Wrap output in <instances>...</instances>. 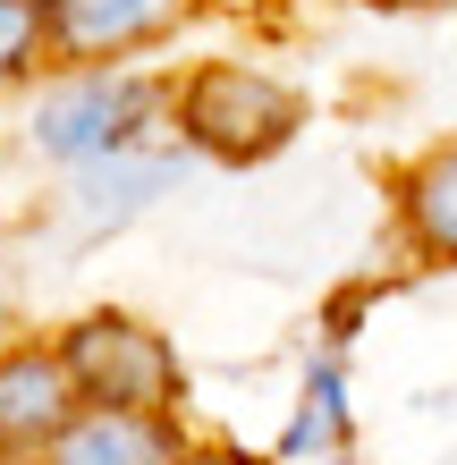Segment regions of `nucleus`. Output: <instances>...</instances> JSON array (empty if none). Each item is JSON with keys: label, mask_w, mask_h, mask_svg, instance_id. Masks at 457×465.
<instances>
[{"label": "nucleus", "mask_w": 457, "mask_h": 465, "mask_svg": "<svg viewBox=\"0 0 457 465\" xmlns=\"http://www.w3.org/2000/svg\"><path fill=\"white\" fill-rule=\"evenodd\" d=\"M85 415L60 331H0V457H51Z\"/></svg>", "instance_id": "obj_4"}, {"label": "nucleus", "mask_w": 457, "mask_h": 465, "mask_svg": "<svg viewBox=\"0 0 457 465\" xmlns=\"http://www.w3.org/2000/svg\"><path fill=\"white\" fill-rule=\"evenodd\" d=\"M178 144L212 170H263L305 135V94L246 51H204L178 68Z\"/></svg>", "instance_id": "obj_2"}, {"label": "nucleus", "mask_w": 457, "mask_h": 465, "mask_svg": "<svg viewBox=\"0 0 457 465\" xmlns=\"http://www.w3.org/2000/svg\"><path fill=\"white\" fill-rule=\"evenodd\" d=\"M272 457H280V465H331V457H356V390H347V355L305 347L297 398H288V423H280Z\"/></svg>", "instance_id": "obj_8"}, {"label": "nucleus", "mask_w": 457, "mask_h": 465, "mask_svg": "<svg viewBox=\"0 0 457 465\" xmlns=\"http://www.w3.org/2000/svg\"><path fill=\"white\" fill-rule=\"evenodd\" d=\"M186 465H280V457H272V449H246V440H229V431H195Z\"/></svg>", "instance_id": "obj_12"}, {"label": "nucleus", "mask_w": 457, "mask_h": 465, "mask_svg": "<svg viewBox=\"0 0 457 465\" xmlns=\"http://www.w3.org/2000/svg\"><path fill=\"white\" fill-rule=\"evenodd\" d=\"M382 296H390V280H373V271H356V280H339V288H322V296H313V347L347 355V347L373 331Z\"/></svg>", "instance_id": "obj_11"}, {"label": "nucleus", "mask_w": 457, "mask_h": 465, "mask_svg": "<svg viewBox=\"0 0 457 465\" xmlns=\"http://www.w3.org/2000/svg\"><path fill=\"white\" fill-rule=\"evenodd\" d=\"M0 465H43V457H0Z\"/></svg>", "instance_id": "obj_14"}, {"label": "nucleus", "mask_w": 457, "mask_h": 465, "mask_svg": "<svg viewBox=\"0 0 457 465\" xmlns=\"http://www.w3.org/2000/svg\"><path fill=\"white\" fill-rule=\"evenodd\" d=\"M43 17L51 68H136L204 17V0H43Z\"/></svg>", "instance_id": "obj_5"}, {"label": "nucleus", "mask_w": 457, "mask_h": 465, "mask_svg": "<svg viewBox=\"0 0 457 465\" xmlns=\"http://www.w3.org/2000/svg\"><path fill=\"white\" fill-rule=\"evenodd\" d=\"M186 170H195V153H186L178 135L136 144V153H119V161H102V170H76L60 186V212H68L76 245H102V237H119L127 221H144L161 195H178V186H186Z\"/></svg>", "instance_id": "obj_6"}, {"label": "nucleus", "mask_w": 457, "mask_h": 465, "mask_svg": "<svg viewBox=\"0 0 457 465\" xmlns=\"http://www.w3.org/2000/svg\"><path fill=\"white\" fill-rule=\"evenodd\" d=\"M331 465H364V457H331Z\"/></svg>", "instance_id": "obj_15"}, {"label": "nucleus", "mask_w": 457, "mask_h": 465, "mask_svg": "<svg viewBox=\"0 0 457 465\" xmlns=\"http://www.w3.org/2000/svg\"><path fill=\"white\" fill-rule=\"evenodd\" d=\"M390 195V237L415 271H457V135H432L382 178Z\"/></svg>", "instance_id": "obj_7"}, {"label": "nucleus", "mask_w": 457, "mask_h": 465, "mask_svg": "<svg viewBox=\"0 0 457 465\" xmlns=\"http://www.w3.org/2000/svg\"><path fill=\"white\" fill-rule=\"evenodd\" d=\"M51 76V17L43 0H0V102Z\"/></svg>", "instance_id": "obj_10"}, {"label": "nucleus", "mask_w": 457, "mask_h": 465, "mask_svg": "<svg viewBox=\"0 0 457 465\" xmlns=\"http://www.w3.org/2000/svg\"><path fill=\"white\" fill-rule=\"evenodd\" d=\"M60 355L76 372V398L111 415H186V355L136 305H85L60 322Z\"/></svg>", "instance_id": "obj_3"}, {"label": "nucleus", "mask_w": 457, "mask_h": 465, "mask_svg": "<svg viewBox=\"0 0 457 465\" xmlns=\"http://www.w3.org/2000/svg\"><path fill=\"white\" fill-rule=\"evenodd\" d=\"M347 9H373V17H423V9H457V0H347Z\"/></svg>", "instance_id": "obj_13"}, {"label": "nucleus", "mask_w": 457, "mask_h": 465, "mask_svg": "<svg viewBox=\"0 0 457 465\" xmlns=\"http://www.w3.org/2000/svg\"><path fill=\"white\" fill-rule=\"evenodd\" d=\"M186 449H195L186 415H111V406H85L43 465H186Z\"/></svg>", "instance_id": "obj_9"}, {"label": "nucleus", "mask_w": 457, "mask_h": 465, "mask_svg": "<svg viewBox=\"0 0 457 465\" xmlns=\"http://www.w3.org/2000/svg\"><path fill=\"white\" fill-rule=\"evenodd\" d=\"M178 111V68H51L35 94H25V161H43V170H102V161L136 153V144H161V135Z\"/></svg>", "instance_id": "obj_1"}]
</instances>
